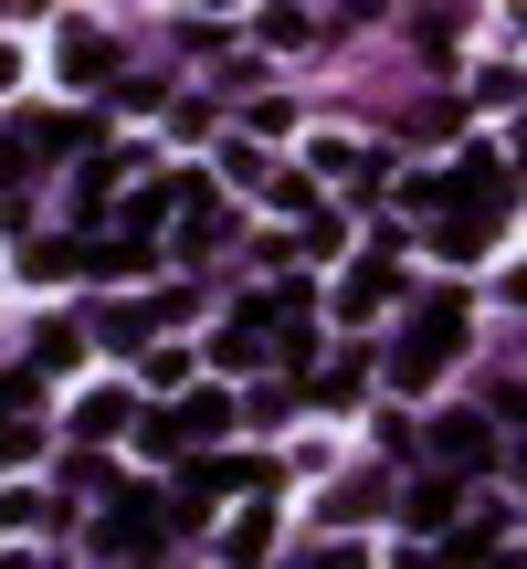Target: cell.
I'll use <instances>...</instances> for the list:
<instances>
[{
  "instance_id": "6da1fadb",
  "label": "cell",
  "mask_w": 527,
  "mask_h": 569,
  "mask_svg": "<svg viewBox=\"0 0 527 569\" xmlns=\"http://www.w3.org/2000/svg\"><path fill=\"white\" fill-rule=\"evenodd\" d=\"M232 422H243V411H232V390H190V401H169V411H138V432H127V443H138V453H211Z\"/></svg>"
},
{
  "instance_id": "7a4b0ae2",
  "label": "cell",
  "mask_w": 527,
  "mask_h": 569,
  "mask_svg": "<svg viewBox=\"0 0 527 569\" xmlns=\"http://www.w3.org/2000/svg\"><path fill=\"white\" fill-rule=\"evenodd\" d=\"M454 348H465V296H422V317H411V338L390 348V380H401V390H422L432 369L454 359Z\"/></svg>"
},
{
  "instance_id": "3957f363",
  "label": "cell",
  "mask_w": 527,
  "mask_h": 569,
  "mask_svg": "<svg viewBox=\"0 0 527 569\" xmlns=\"http://www.w3.org/2000/svg\"><path fill=\"white\" fill-rule=\"evenodd\" d=\"M390 296H401V232H380V253H359V264H348V284H338V317H348V327H369Z\"/></svg>"
},
{
  "instance_id": "277c9868",
  "label": "cell",
  "mask_w": 527,
  "mask_h": 569,
  "mask_svg": "<svg viewBox=\"0 0 527 569\" xmlns=\"http://www.w3.org/2000/svg\"><path fill=\"white\" fill-rule=\"evenodd\" d=\"M96 549H106V559H148V549H169V507H148V496H138V507H117V517L96 528Z\"/></svg>"
},
{
  "instance_id": "5b68a950",
  "label": "cell",
  "mask_w": 527,
  "mask_h": 569,
  "mask_svg": "<svg viewBox=\"0 0 527 569\" xmlns=\"http://www.w3.org/2000/svg\"><path fill=\"white\" fill-rule=\"evenodd\" d=\"M117 432H138V390L106 380V390H84V401H74V443H117Z\"/></svg>"
},
{
  "instance_id": "8992f818",
  "label": "cell",
  "mask_w": 527,
  "mask_h": 569,
  "mask_svg": "<svg viewBox=\"0 0 527 569\" xmlns=\"http://www.w3.org/2000/svg\"><path fill=\"white\" fill-rule=\"evenodd\" d=\"M211 359H222V369H253V359H275V296H253L243 317H232L222 338H211Z\"/></svg>"
},
{
  "instance_id": "52a82bcc",
  "label": "cell",
  "mask_w": 527,
  "mask_h": 569,
  "mask_svg": "<svg viewBox=\"0 0 527 569\" xmlns=\"http://www.w3.org/2000/svg\"><path fill=\"white\" fill-rule=\"evenodd\" d=\"M486 243H496V211H475V201H444V232H432V253H444V264H475Z\"/></svg>"
},
{
  "instance_id": "ba28073f",
  "label": "cell",
  "mask_w": 527,
  "mask_h": 569,
  "mask_svg": "<svg viewBox=\"0 0 527 569\" xmlns=\"http://www.w3.org/2000/svg\"><path fill=\"white\" fill-rule=\"evenodd\" d=\"M106 63H117V42H106L96 21H74V32H63V74H74V84H106Z\"/></svg>"
},
{
  "instance_id": "9c48e42d",
  "label": "cell",
  "mask_w": 527,
  "mask_h": 569,
  "mask_svg": "<svg viewBox=\"0 0 527 569\" xmlns=\"http://www.w3.org/2000/svg\"><path fill=\"white\" fill-rule=\"evenodd\" d=\"M432 453H444L454 475H475V465L496 453V432H486V422H432Z\"/></svg>"
},
{
  "instance_id": "30bf717a",
  "label": "cell",
  "mask_w": 527,
  "mask_h": 569,
  "mask_svg": "<svg viewBox=\"0 0 527 569\" xmlns=\"http://www.w3.org/2000/svg\"><path fill=\"white\" fill-rule=\"evenodd\" d=\"M84 274H148V232L127 222L117 243H84Z\"/></svg>"
},
{
  "instance_id": "8fae6325",
  "label": "cell",
  "mask_w": 527,
  "mask_h": 569,
  "mask_svg": "<svg viewBox=\"0 0 527 569\" xmlns=\"http://www.w3.org/2000/svg\"><path fill=\"white\" fill-rule=\"evenodd\" d=\"M84 264V243H21V274L32 284H53V274H74Z\"/></svg>"
},
{
  "instance_id": "7c38bea8",
  "label": "cell",
  "mask_w": 527,
  "mask_h": 569,
  "mask_svg": "<svg viewBox=\"0 0 527 569\" xmlns=\"http://www.w3.org/2000/svg\"><path fill=\"white\" fill-rule=\"evenodd\" d=\"M222 180H232V190H253V180H275V159H264L253 138H232V148H222Z\"/></svg>"
},
{
  "instance_id": "4fadbf2b",
  "label": "cell",
  "mask_w": 527,
  "mask_h": 569,
  "mask_svg": "<svg viewBox=\"0 0 527 569\" xmlns=\"http://www.w3.org/2000/svg\"><path fill=\"white\" fill-rule=\"evenodd\" d=\"M74 348H84V327H42V338H32V369H74Z\"/></svg>"
},
{
  "instance_id": "5bb4252c",
  "label": "cell",
  "mask_w": 527,
  "mask_h": 569,
  "mask_svg": "<svg viewBox=\"0 0 527 569\" xmlns=\"http://www.w3.org/2000/svg\"><path fill=\"white\" fill-rule=\"evenodd\" d=\"M359 169H369V159H359L348 138H317V180H359Z\"/></svg>"
},
{
  "instance_id": "9a60e30c",
  "label": "cell",
  "mask_w": 527,
  "mask_h": 569,
  "mask_svg": "<svg viewBox=\"0 0 527 569\" xmlns=\"http://www.w3.org/2000/svg\"><path fill=\"white\" fill-rule=\"evenodd\" d=\"M106 190H117V159H96V169L74 180V211H106Z\"/></svg>"
},
{
  "instance_id": "2e32d148",
  "label": "cell",
  "mask_w": 527,
  "mask_h": 569,
  "mask_svg": "<svg viewBox=\"0 0 527 569\" xmlns=\"http://www.w3.org/2000/svg\"><path fill=\"white\" fill-rule=\"evenodd\" d=\"M517 159H527V127H517Z\"/></svg>"
},
{
  "instance_id": "e0dca14e",
  "label": "cell",
  "mask_w": 527,
  "mask_h": 569,
  "mask_svg": "<svg viewBox=\"0 0 527 569\" xmlns=\"http://www.w3.org/2000/svg\"><path fill=\"white\" fill-rule=\"evenodd\" d=\"M517 21H527V0H517Z\"/></svg>"
}]
</instances>
